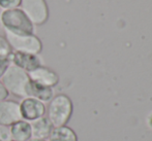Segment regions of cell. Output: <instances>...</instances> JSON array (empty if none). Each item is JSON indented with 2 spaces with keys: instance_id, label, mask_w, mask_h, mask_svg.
I'll use <instances>...</instances> for the list:
<instances>
[{
  "instance_id": "cell-1",
  "label": "cell",
  "mask_w": 152,
  "mask_h": 141,
  "mask_svg": "<svg viewBox=\"0 0 152 141\" xmlns=\"http://www.w3.org/2000/svg\"><path fill=\"white\" fill-rule=\"evenodd\" d=\"M72 112L74 104L72 99L65 94H58L49 102L47 108V117L50 119L53 127H61L67 125Z\"/></svg>"
},
{
  "instance_id": "cell-2",
  "label": "cell",
  "mask_w": 152,
  "mask_h": 141,
  "mask_svg": "<svg viewBox=\"0 0 152 141\" xmlns=\"http://www.w3.org/2000/svg\"><path fill=\"white\" fill-rule=\"evenodd\" d=\"M0 21L5 31L15 34H34L35 26L20 7L3 10Z\"/></svg>"
},
{
  "instance_id": "cell-3",
  "label": "cell",
  "mask_w": 152,
  "mask_h": 141,
  "mask_svg": "<svg viewBox=\"0 0 152 141\" xmlns=\"http://www.w3.org/2000/svg\"><path fill=\"white\" fill-rule=\"evenodd\" d=\"M30 82L26 71L12 64L1 78V82L12 95L19 98H26V87Z\"/></svg>"
},
{
  "instance_id": "cell-4",
  "label": "cell",
  "mask_w": 152,
  "mask_h": 141,
  "mask_svg": "<svg viewBox=\"0 0 152 141\" xmlns=\"http://www.w3.org/2000/svg\"><path fill=\"white\" fill-rule=\"evenodd\" d=\"M5 38L14 52L39 55L42 51V42L35 34H15L5 31Z\"/></svg>"
},
{
  "instance_id": "cell-5",
  "label": "cell",
  "mask_w": 152,
  "mask_h": 141,
  "mask_svg": "<svg viewBox=\"0 0 152 141\" xmlns=\"http://www.w3.org/2000/svg\"><path fill=\"white\" fill-rule=\"evenodd\" d=\"M20 8L34 26H42L48 22L50 12L46 0H21Z\"/></svg>"
},
{
  "instance_id": "cell-6",
  "label": "cell",
  "mask_w": 152,
  "mask_h": 141,
  "mask_svg": "<svg viewBox=\"0 0 152 141\" xmlns=\"http://www.w3.org/2000/svg\"><path fill=\"white\" fill-rule=\"evenodd\" d=\"M20 111L22 119L31 121L39 119V117L45 116L47 112L46 104L34 98L26 97L23 98V100L20 103Z\"/></svg>"
},
{
  "instance_id": "cell-7",
  "label": "cell",
  "mask_w": 152,
  "mask_h": 141,
  "mask_svg": "<svg viewBox=\"0 0 152 141\" xmlns=\"http://www.w3.org/2000/svg\"><path fill=\"white\" fill-rule=\"evenodd\" d=\"M20 119H22L20 103L8 99L0 101V126L10 128Z\"/></svg>"
},
{
  "instance_id": "cell-8",
  "label": "cell",
  "mask_w": 152,
  "mask_h": 141,
  "mask_svg": "<svg viewBox=\"0 0 152 141\" xmlns=\"http://www.w3.org/2000/svg\"><path fill=\"white\" fill-rule=\"evenodd\" d=\"M29 78L32 82L39 84L48 87H54L59 84V75L56 71H54L51 68L47 67V66H39L36 69H34L33 71L28 73Z\"/></svg>"
},
{
  "instance_id": "cell-9",
  "label": "cell",
  "mask_w": 152,
  "mask_h": 141,
  "mask_svg": "<svg viewBox=\"0 0 152 141\" xmlns=\"http://www.w3.org/2000/svg\"><path fill=\"white\" fill-rule=\"evenodd\" d=\"M12 64H14L17 67L21 68L22 70L26 71L27 73H29L37 67L42 66V62L38 55L29 54V53L12 52Z\"/></svg>"
},
{
  "instance_id": "cell-10",
  "label": "cell",
  "mask_w": 152,
  "mask_h": 141,
  "mask_svg": "<svg viewBox=\"0 0 152 141\" xmlns=\"http://www.w3.org/2000/svg\"><path fill=\"white\" fill-rule=\"evenodd\" d=\"M26 97L34 98L46 104L49 103L54 97V91L52 87H45L30 80L26 87Z\"/></svg>"
},
{
  "instance_id": "cell-11",
  "label": "cell",
  "mask_w": 152,
  "mask_h": 141,
  "mask_svg": "<svg viewBox=\"0 0 152 141\" xmlns=\"http://www.w3.org/2000/svg\"><path fill=\"white\" fill-rule=\"evenodd\" d=\"M12 139L14 141H28L32 138L31 124L25 119H20L10 127Z\"/></svg>"
},
{
  "instance_id": "cell-12",
  "label": "cell",
  "mask_w": 152,
  "mask_h": 141,
  "mask_svg": "<svg viewBox=\"0 0 152 141\" xmlns=\"http://www.w3.org/2000/svg\"><path fill=\"white\" fill-rule=\"evenodd\" d=\"M32 138L36 139H48L53 130V125L47 116H42L31 121Z\"/></svg>"
},
{
  "instance_id": "cell-13",
  "label": "cell",
  "mask_w": 152,
  "mask_h": 141,
  "mask_svg": "<svg viewBox=\"0 0 152 141\" xmlns=\"http://www.w3.org/2000/svg\"><path fill=\"white\" fill-rule=\"evenodd\" d=\"M48 141H78L77 133L68 126L54 127L48 137Z\"/></svg>"
},
{
  "instance_id": "cell-14",
  "label": "cell",
  "mask_w": 152,
  "mask_h": 141,
  "mask_svg": "<svg viewBox=\"0 0 152 141\" xmlns=\"http://www.w3.org/2000/svg\"><path fill=\"white\" fill-rule=\"evenodd\" d=\"M12 52H14V51H12V46L8 43L5 36L0 35V58L10 57Z\"/></svg>"
},
{
  "instance_id": "cell-15",
  "label": "cell",
  "mask_w": 152,
  "mask_h": 141,
  "mask_svg": "<svg viewBox=\"0 0 152 141\" xmlns=\"http://www.w3.org/2000/svg\"><path fill=\"white\" fill-rule=\"evenodd\" d=\"M21 0H0V7L4 10L20 7Z\"/></svg>"
},
{
  "instance_id": "cell-16",
  "label": "cell",
  "mask_w": 152,
  "mask_h": 141,
  "mask_svg": "<svg viewBox=\"0 0 152 141\" xmlns=\"http://www.w3.org/2000/svg\"><path fill=\"white\" fill-rule=\"evenodd\" d=\"M10 65H12V56L0 58V80L2 78V76L4 75V73Z\"/></svg>"
},
{
  "instance_id": "cell-17",
  "label": "cell",
  "mask_w": 152,
  "mask_h": 141,
  "mask_svg": "<svg viewBox=\"0 0 152 141\" xmlns=\"http://www.w3.org/2000/svg\"><path fill=\"white\" fill-rule=\"evenodd\" d=\"M10 128L0 126V141H12Z\"/></svg>"
},
{
  "instance_id": "cell-18",
  "label": "cell",
  "mask_w": 152,
  "mask_h": 141,
  "mask_svg": "<svg viewBox=\"0 0 152 141\" xmlns=\"http://www.w3.org/2000/svg\"><path fill=\"white\" fill-rule=\"evenodd\" d=\"M10 93L7 92V90L5 89V87L3 85V84L0 80V101H3V100L7 99Z\"/></svg>"
},
{
  "instance_id": "cell-19",
  "label": "cell",
  "mask_w": 152,
  "mask_h": 141,
  "mask_svg": "<svg viewBox=\"0 0 152 141\" xmlns=\"http://www.w3.org/2000/svg\"><path fill=\"white\" fill-rule=\"evenodd\" d=\"M28 141H48L47 139H36V138H31Z\"/></svg>"
},
{
  "instance_id": "cell-20",
  "label": "cell",
  "mask_w": 152,
  "mask_h": 141,
  "mask_svg": "<svg viewBox=\"0 0 152 141\" xmlns=\"http://www.w3.org/2000/svg\"><path fill=\"white\" fill-rule=\"evenodd\" d=\"M12 141H14V140H12Z\"/></svg>"
}]
</instances>
